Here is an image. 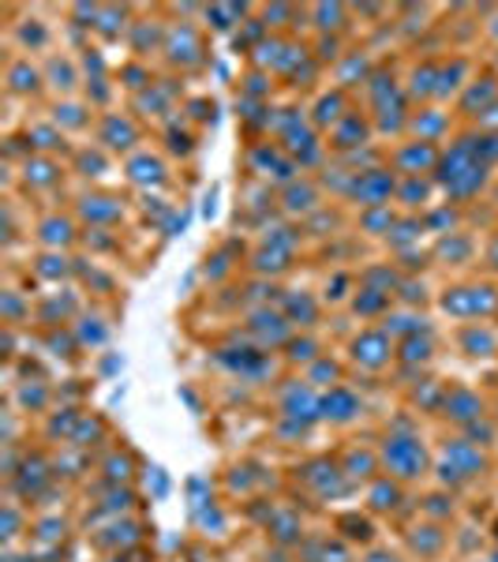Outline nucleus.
<instances>
[{
    "instance_id": "f257e3e1",
    "label": "nucleus",
    "mask_w": 498,
    "mask_h": 562,
    "mask_svg": "<svg viewBox=\"0 0 498 562\" xmlns=\"http://www.w3.org/2000/svg\"><path fill=\"white\" fill-rule=\"evenodd\" d=\"M386 458L394 461V469L401 476H412V469H420V461H423V450H420V442H412V439H394L391 447H386Z\"/></svg>"
}]
</instances>
